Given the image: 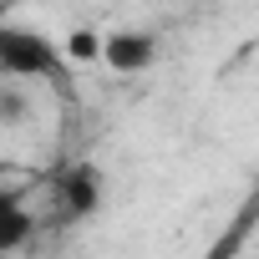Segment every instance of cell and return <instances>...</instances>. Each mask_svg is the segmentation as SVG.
<instances>
[{
	"instance_id": "277c9868",
	"label": "cell",
	"mask_w": 259,
	"mask_h": 259,
	"mask_svg": "<svg viewBox=\"0 0 259 259\" xmlns=\"http://www.w3.org/2000/svg\"><path fill=\"white\" fill-rule=\"evenodd\" d=\"M36 219L26 213V183H0V254H11L31 239Z\"/></svg>"
},
{
	"instance_id": "3957f363",
	"label": "cell",
	"mask_w": 259,
	"mask_h": 259,
	"mask_svg": "<svg viewBox=\"0 0 259 259\" xmlns=\"http://www.w3.org/2000/svg\"><path fill=\"white\" fill-rule=\"evenodd\" d=\"M153 61H158V36L153 31L122 26V31L102 36V66L117 71V76H143V71H153Z\"/></svg>"
},
{
	"instance_id": "5b68a950",
	"label": "cell",
	"mask_w": 259,
	"mask_h": 259,
	"mask_svg": "<svg viewBox=\"0 0 259 259\" xmlns=\"http://www.w3.org/2000/svg\"><path fill=\"white\" fill-rule=\"evenodd\" d=\"M61 51H66V61H81V66H87V61H102V31L81 26V31H71V36H66V46H61Z\"/></svg>"
},
{
	"instance_id": "6da1fadb",
	"label": "cell",
	"mask_w": 259,
	"mask_h": 259,
	"mask_svg": "<svg viewBox=\"0 0 259 259\" xmlns=\"http://www.w3.org/2000/svg\"><path fill=\"white\" fill-rule=\"evenodd\" d=\"M71 61L56 41L26 26H0V76L11 81H66Z\"/></svg>"
},
{
	"instance_id": "7a4b0ae2",
	"label": "cell",
	"mask_w": 259,
	"mask_h": 259,
	"mask_svg": "<svg viewBox=\"0 0 259 259\" xmlns=\"http://www.w3.org/2000/svg\"><path fill=\"white\" fill-rule=\"evenodd\" d=\"M102 198H107V178H102V168L97 163H66L56 178H51V203H56V219H92L97 208H102Z\"/></svg>"
},
{
	"instance_id": "8992f818",
	"label": "cell",
	"mask_w": 259,
	"mask_h": 259,
	"mask_svg": "<svg viewBox=\"0 0 259 259\" xmlns=\"http://www.w3.org/2000/svg\"><path fill=\"white\" fill-rule=\"evenodd\" d=\"M31 117V102L16 92V87H0V122H6V127H21Z\"/></svg>"
}]
</instances>
